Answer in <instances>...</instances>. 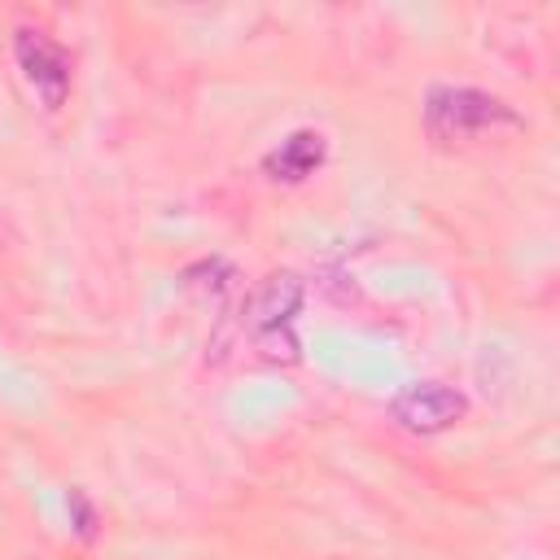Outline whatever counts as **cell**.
I'll return each mask as SVG.
<instances>
[{
    "label": "cell",
    "instance_id": "cell-1",
    "mask_svg": "<svg viewBox=\"0 0 560 560\" xmlns=\"http://www.w3.org/2000/svg\"><path fill=\"white\" fill-rule=\"evenodd\" d=\"M424 127L433 140H468L490 127H521V114L481 88H451L438 83L424 96Z\"/></svg>",
    "mask_w": 560,
    "mask_h": 560
},
{
    "label": "cell",
    "instance_id": "cell-2",
    "mask_svg": "<svg viewBox=\"0 0 560 560\" xmlns=\"http://www.w3.org/2000/svg\"><path fill=\"white\" fill-rule=\"evenodd\" d=\"M302 306V280L293 271L267 276L254 298H249V332L267 359H298V337H293V315Z\"/></svg>",
    "mask_w": 560,
    "mask_h": 560
},
{
    "label": "cell",
    "instance_id": "cell-3",
    "mask_svg": "<svg viewBox=\"0 0 560 560\" xmlns=\"http://www.w3.org/2000/svg\"><path fill=\"white\" fill-rule=\"evenodd\" d=\"M13 61L22 70V79L35 88V96L44 101V109H61L70 96V52L44 35L39 26H18L13 31Z\"/></svg>",
    "mask_w": 560,
    "mask_h": 560
},
{
    "label": "cell",
    "instance_id": "cell-4",
    "mask_svg": "<svg viewBox=\"0 0 560 560\" xmlns=\"http://www.w3.org/2000/svg\"><path fill=\"white\" fill-rule=\"evenodd\" d=\"M464 411H468V398L455 385H442V381H416V385H402L389 398V416L407 433H420V438L446 433L451 424L464 420Z\"/></svg>",
    "mask_w": 560,
    "mask_h": 560
},
{
    "label": "cell",
    "instance_id": "cell-5",
    "mask_svg": "<svg viewBox=\"0 0 560 560\" xmlns=\"http://www.w3.org/2000/svg\"><path fill=\"white\" fill-rule=\"evenodd\" d=\"M328 158V140L315 127H298L289 131L276 149L262 153V175L276 184H306Z\"/></svg>",
    "mask_w": 560,
    "mask_h": 560
},
{
    "label": "cell",
    "instance_id": "cell-6",
    "mask_svg": "<svg viewBox=\"0 0 560 560\" xmlns=\"http://www.w3.org/2000/svg\"><path fill=\"white\" fill-rule=\"evenodd\" d=\"M70 525H74V534L88 542V538H96V508H92V499L83 494V490H70Z\"/></svg>",
    "mask_w": 560,
    "mask_h": 560
}]
</instances>
